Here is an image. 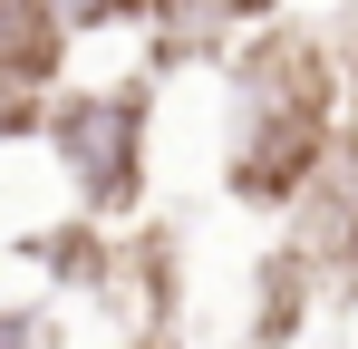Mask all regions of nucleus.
<instances>
[{"label":"nucleus","mask_w":358,"mask_h":349,"mask_svg":"<svg viewBox=\"0 0 358 349\" xmlns=\"http://www.w3.org/2000/svg\"><path fill=\"white\" fill-rule=\"evenodd\" d=\"M349 136V78L339 49L291 20H262L233 49V136H223V184L252 214H300V194L329 174Z\"/></svg>","instance_id":"1"},{"label":"nucleus","mask_w":358,"mask_h":349,"mask_svg":"<svg viewBox=\"0 0 358 349\" xmlns=\"http://www.w3.org/2000/svg\"><path fill=\"white\" fill-rule=\"evenodd\" d=\"M39 126H49V97H39V88H0V146L39 136Z\"/></svg>","instance_id":"5"},{"label":"nucleus","mask_w":358,"mask_h":349,"mask_svg":"<svg viewBox=\"0 0 358 349\" xmlns=\"http://www.w3.org/2000/svg\"><path fill=\"white\" fill-rule=\"evenodd\" d=\"M349 88H358V68H349ZM349 116H358V97H349Z\"/></svg>","instance_id":"7"},{"label":"nucleus","mask_w":358,"mask_h":349,"mask_svg":"<svg viewBox=\"0 0 358 349\" xmlns=\"http://www.w3.org/2000/svg\"><path fill=\"white\" fill-rule=\"evenodd\" d=\"M145 78H126V88H59L49 97V146H59L68 184H78V204L97 214V224H126L136 204H145Z\"/></svg>","instance_id":"2"},{"label":"nucleus","mask_w":358,"mask_h":349,"mask_svg":"<svg viewBox=\"0 0 358 349\" xmlns=\"http://www.w3.org/2000/svg\"><path fill=\"white\" fill-rule=\"evenodd\" d=\"M59 68H68V29L49 20V0H0V88L59 97Z\"/></svg>","instance_id":"3"},{"label":"nucleus","mask_w":358,"mask_h":349,"mask_svg":"<svg viewBox=\"0 0 358 349\" xmlns=\"http://www.w3.org/2000/svg\"><path fill=\"white\" fill-rule=\"evenodd\" d=\"M155 0H49V20H59L68 39H97V29H136Z\"/></svg>","instance_id":"4"},{"label":"nucleus","mask_w":358,"mask_h":349,"mask_svg":"<svg viewBox=\"0 0 358 349\" xmlns=\"http://www.w3.org/2000/svg\"><path fill=\"white\" fill-rule=\"evenodd\" d=\"M0 349H49V320L39 310H0Z\"/></svg>","instance_id":"6"}]
</instances>
